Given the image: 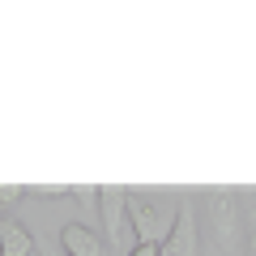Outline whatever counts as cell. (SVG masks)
I'll list each match as a JSON object with an SVG mask.
<instances>
[{
	"label": "cell",
	"mask_w": 256,
	"mask_h": 256,
	"mask_svg": "<svg viewBox=\"0 0 256 256\" xmlns=\"http://www.w3.org/2000/svg\"><path fill=\"white\" fill-rule=\"evenodd\" d=\"M205 226H210V235L218 239V248H226V252H235L239 239H244V210H239V196L235 192H205Z\"/></svg>",
	"instance_id": "obj_1"
},
{
	"label": "cell",
	"mask_w": 256,
	"mask_h": 256,
	"mask_svg": "<svg viewBox=\"0 0 256 256\" xmlns=\"http://www.w3.org/2000/svg\"><path fill=\"white\" fill-rule=\"evenodd\" d=\"M175 218H180V210H171V205H154L146 201V196H132L128 192V222H132V239L137 244H166V235H171Z\"/></svg>",
	"instance_id": "obj_2"
},
{
	"label": "cell",
	"mask_w": 256,
	"mask_h": 256,
	"mask_svg": "<svg viewBox=\"0 0 256 256\" xmlns=\"http://www.w3.org/2000/svg\"><path fill=\"white\" fill-rule=\"evenodd\" d=\"M98 214H102V226L111 235V248L132 239V222H128V188L120 184H102L98 188Z\"/></svg>",
	"instance_id": "obj_3"
},
{
	"label": "cell",
	"mask_w": 256,
	"mask_h": 256,
	"mask_svg": "<svg viewBox=\"0 0 256 256\" xmlns=\"http://www.w3.org/2000/svg\"><path fill=\"white\" fill-rule=\"evenodd\" d=\"M162 256H201V226H196V210L188 201L180 205V218L162 244Z\"/></svg>",
	"instance_id": "obj_4"
},
{
	"label": "cell",
	"mask_w": 256,
	"mask_h": 256,
	"mask_svg": "<svg viewBox=\"0 0 256 256\" xmlns=\"http://www.w3.org/2000/svg\"><path fill=\"white\" fill-rule=\"evenodd\" d=\"M60 248H64V256H102V239L86 222H68L60 230Z\"/></svg>",
	"instance_id": "obj_5"
},
{
	"label": "cell",
	"mask_w": 256,
	"mask_h": 256,
	"mask_svg": "<svg viewBox=\"0 0 256 256\" xmlns=\"http://www.w3.org/2000/svg\"><path fill=\"white\" fill-rule=\"evenodd\" d=\"M0 252H4V256H30V252H34V235H30L22 222L0 218Z\"/></svg>",
	"instance_id": "obj_6"
},
{
	"label": "cell",
	"mask_w": 256,
	"mask_h": 256,
	"mask_svg": "<svg viewBox=\"0 0 256 256\" xmlns=\"http://www.w3.org/2000/svg\"><path fill=\"white\" fill-rule=\"evenodd\" d=\"M30 196H47V201H64V196H73V188H64V184H38V188H26Z\"/></svg>",
	"instance_id": "obj_7"
},
{
	"label": "cell",
	"mask_w": 256,
	"mask_h": 256,
	"mask_svg": "<svg viewBox=\"0 0 256 256\" xmlns=\"http://www.w3.org/2000/svg\"><path fill=\"white\" fill-rule=\"evenodd\" d=\"M22 196H26V188H18V184H0V205H18Z\"/></svg>",
	"instance_id": "obj_8"
},
{
	"label": "cell",
	"mask_w": 256,
	"mask_h": 256,
	"mask_svg": "<svg viewBox=\"0 0 256 256\" xmlns=\"http://www.w3.org/2000/svg\"><path fill=\"white\" fill-rule=\"evenodd\" d=\"M73 196H77L82 205H98V188H94V184H77Z\"/></svg>",
	"instance_id": "obj_9"
},
{
	"label": "cell",
	"mask_w": 256,
	"mask_h": 256,
	"mask_svg": "<svg viewBox=\"0 0 256 256\" xmlns=\"http://www.w3.org/2000/svg\"><path fill=\"white\" fill-rule=\"evenodd\" d=\"M128 256H162V248H158V244H137Z\"/></svg>",
	"instance_id": "obj_10"
},
{
	"label": "cell",
	"mask_w": 256,
	"mask_h": 256,
	"mask_svg": "<svg viewBox=\"0 0 256 256\" xmlns=\"http://www.w3.org/2000/svg\"><path fill=\"white\" fill-rule=\"evenodd\" d=\"M248 256H256V226H252V239H248Z\"/></svg>",
	"instance_id": "obj_11"
},
{
	"label": "cell",
	"mask_w": 256,
	"mask_h": 256,
	"mask_svg": "<svg viewBox=\"0 0 256 256\" xmlns=\"http://www.w3.org/2000/svg\"><path fill=\"white\" fill-rule=\"evenodd\" d=\"M0 256H4V252H0Z\"/></svg>",
	"instance_id": "obj_12"
}]
</instances>
